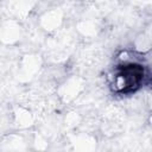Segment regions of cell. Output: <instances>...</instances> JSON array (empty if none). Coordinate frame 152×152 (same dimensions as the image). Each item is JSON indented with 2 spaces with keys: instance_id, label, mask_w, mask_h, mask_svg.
Here are the masks:
<instances>
[{
  "instance_id": "6da1fadb",
  "label": "cell",
  "mask_w": 152,
  "mask_h": 152,
  "mask_svg": "<svg viewBox=\"0 0 152 152\" xmlns=\"http://www.w3.org/2000/svg\"><path fill=\"white\" fill-rule=\"evenodd\" d=\"M144 78V68L139 64H125L118 68L115 75V89L120 93L134 91Z\"/></svg>"
}]
</instances>
